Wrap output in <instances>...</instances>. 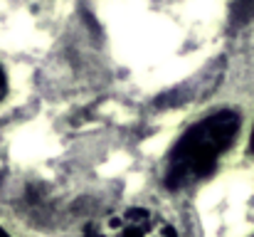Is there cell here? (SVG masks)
Returning <instances> with one entry per match:
<instances>
[{
    "label": "cell",
    "instance_id": "cell-3",
    "mask_svg": "<svg viewBox=\"0 0 254 237\" xmlns=\"http://www.w3.org/2000/svg\"><path fill=\"white\" fill-rule=\"evenodd\" d=\"M254 15V0H235V20L247 22Z\"/></svg>",
    "mask_w": 254,
    "mask_h": 237
},
{
    "label": "cell",
    "instance_id": "cell-6",
    "mask_svg": "<svg viewBox=\"0 0 254 237\" xmlns=\"http://www.w3.org/2000/svg\"><path fill=\"white\" fill-rule=\"evenodd\" d=\"M0 237H10V235H7V233H5V230H2V228H0Z\"/></svg>",
    "mask_w": 254,
    "mask_h": 237
},
{
    "label": "cell",
    "instance_id": "cell-5",
    "mask_svg": "<svg viewBox=\"0 0 254 237\" xmlns=\"http://www.w3.org/2000/svg\"><path fill=\"white\" fill-rule=\"evenodd\" d=\"M250 149H252V154H254V131H252V141H250Z\"/></svg>",
    "mask_w": 254,
    "mask_h": 237
},
{
    "label": "cell",
    "instance_id": "cell-1",
    "mask_svg": "<svg viewBox=\"0 0 254 237\" xmlns=\"http://www.w3.org/2000/svg\"><path fill=\"white\" fill-rule=\"evenodd\" d=\"M240 131V116L230 109L217 111L195 124L173 149L166 168V185L170 190L188 188L212 173Z\"/></svg>",
    "mask_w": 254,
    "mask_h": 237
},
{
    "label": "cell",
    "instance_id": "cell-2",
    "mask_svg": "<svg viewBox=\"0 0 254 237\" xmlns=\"http://www.w3.org/2000/svg\"><path fill=\"white\" fill-rule=\"evenodd\" d=\"M82 237H178V233L166 218L151 210L124 208L96 220Z\"/></svg>",
    "mask_w": 254,
    "mask_h": 237
},
{
    "label": "cell",
    "instance_id": "cell-4",
    "mask_svg": "<svg viewBox=\"0 0 254 237\" xmlns=\"http://www.w3.org/2000/svg\"><path fill=\"white\" fill-rule=\"evenodd\" d=\"M7 94V79H5V72L0 70V99H5Z\"/></svg>",
    "mask_w": 254,
    "mask_h": 237
}]
</instances>
